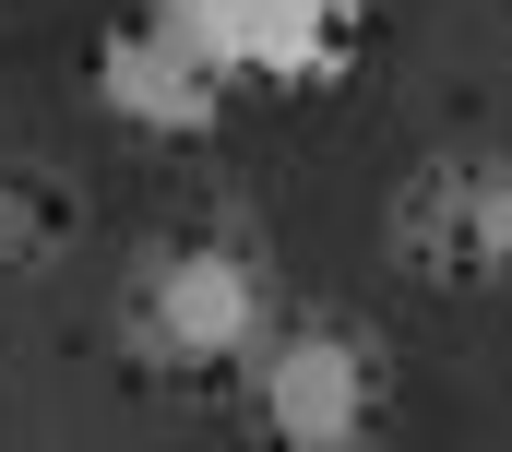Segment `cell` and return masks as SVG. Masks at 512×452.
Listing matches in <instances>:
<instances>
[{"label":"cell","mask_w":512,"mask_h":452,"mask_svg":"<svg viewBox=\"0 0 512 452\" xmlns=\"http://www.w3.org/2000/svg\"><path fill=\"white\" fill-rule=\"evenodd\" d=\"M274 274L239 226H179L131 262V345L155 369H251V345L274 334Z\"/></svg>","instance_id":"cell-1"},{"label":"cell","mask_w":512,"mask_h":452,"mask_svg":"<svg viewBox=\"0 0 512 452\" xmlns=\"http://www.w3.org/2000/svg\"><path fill=\"white\" fill-rule=\"evenodd\" d=\"M393 262L417 274V286H441V298H489L512 286V155L501 143H441V155H417L405 167V191H393Z\"/></svg>","instance_id":"cell-2"},{"label":"cell","mask_w":512,"mask_h":452,"mask_svg":"<svg viewBox=\"0 0 512 452\" xmlns=\"http://www.w3.org/2000/svg\"><path fill=\"white\" fill-rule=\"evenodd\" d=\"M251 417L274 429L286 452H346L382 429V345L358 322H274L251 345Z\"/></svg>","instance_id":"cell-3"},{"label":"cell","mask_w":512,"mask_h":452,"mask_svg":"<svg viewBox=\"0 0 512 452\" xmlns=\"http://www.w3.org/2000/svg\"><path fill=\"white\" fill-rule=\"evenodd\" d=\"M227 84H346L370 0H155Z\"/></svg>","instance_id":"cell-4"},{"label":"cell","mask_w":512,"mask_h":452,"mask_svg":"<svg viewBox=\"0 0 512 452\" xmlns=\"http://www.w3.org/2000/svg\"><path fill=\"white\" fill-rule=\"evenodd\" d=\"M96 108L143 131V143H203L215 119H227V72L167 24V12H131L120 36L96 48Z\"/></svg>","instance_id":"cell-5"},{"label":"cell","mask_w":512,"mask_h":452,"mask_svg":"<svg viewBox=\"0 0 512 452\" xmlns=\"http://www.w3.org/2000/svg\"><path fill=\"white\" fill-rule=\"evenodd\" d=\"M48 250H60V215H48L24 179H0V274H36Z\"/></svg>","instance_id":"cell-6"}]
</instances>
